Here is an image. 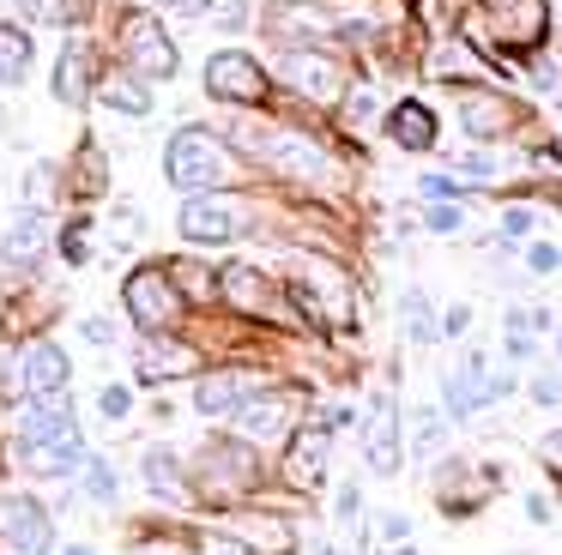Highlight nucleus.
Segmentation results:
<instances>
[{
    "mask_svg": "<svg viewBox=\"0 0 562 555\" xmlns=\"http://www.w3.org/2000/svg\"><path fill=\"white\" fill-rule=\"evenodd\" d=\"M164 175L176 181L182 193H206L231 175V145L206 127H182L170 145H164Z\"/></svg>",
    "mask_w": 562,
    "mask_h": 555,
    "instance_id": "f257e3e1",
    "label": "nucleus"
},
{
    "mask_svg": "<svg viewBox=\"0 0 562 555\" xmlns=\"http://www.w3.org/2000/svg\"><path fill=\"white\" fill-rule=\"evenodd\" d=\"M127 314H134L146 332H164V326H176V314H182V290H176V272H164V265H139V272L127 278Z\"/></svg>",
    "mask_w": 562,
    "mask_h": 555,
    "instance_id": "f03ea898",
    "label": "nucleus"
},
{
    "mask_svg": "<svg viewBox=\"0 0 562 555\" xmlns=\"http://www.w3.org/2000/svg\"><path fill=\"white\" fill-rule=\"evenodd\" d=\"M122 55L139 79H170L176 72V43L164 36V24L151 12H127L122 19Z\"/></svg>",
    "mask_w": 562,
    "mask_h": 555,
    "instance_id": "7ed1b4c3",
    "label": "nucleus"
},
{
    "mask_svg": "<svg viewBox=\"0 0 562 555\" xmlns=\"http://www.w3.org/2000/svg\"><path fill=\"white\" fill-rule=\"evenodd\" d=\"M279 72L296 97H308V103H339L345 97V67L333 55H321V48H291V55L279 60Z\"/></svg>",
    "mask_w": 562,
    "mask_h": 555,
    "instance_id": "20e7f679",
    "label": "nucleus"
},
{
    "mask_svg": "<svg viewBox=\"0 0 562 555\" xmlns=\"http://www.w3.org/2000/svg\"><path fill=\"white\" fill-rule=\"evenodd\" d=\"M206 91L218 103H267V72L260 60H248L243 48H224V55L206 60Z\"/></svg>",
    "mask_w": 562,
    "mask_h": 555,
    "instance_id": "39448f33",
    "label": "nucleus"
},
{
    "mask_svg": "<svg viewBox=\"0 0 562 555\" xmlns=\"http://www.w3.org/2000/svg\"><path fill=\"white\" fill-rule=\"evenodd\" d=\"M0 555H49V513L25 495L0 501Z\"/></svg>",
    "mask_w": 562,
    "mask_h": 555,
    "instance_id": "423d86ee",
    "label": "nucleus"
},
{
    "mask_svg": "<svg viewBox=\"0 0 562 555\" xmlns=\"http://www.w3.org/2000/svg\"><path fill=\"white\" fill-rule=\"evenodd\" d=\"M303 302L333 326H351V284L333 260H303Z\"/></svg>",
    "mask_w": 562,
    "mask_h": 555,
    "instance_id": "0eeeda50",
    "label": "nucleus"
},
{
    "mask_svg": "<svg viewBox=\"0 0 562 555\" xmlns=\"http://www.w3.org/2000/svg\"><path fill=\"white\" fill-rule=\"evenodd\" d=\"M363 458H369V471H375V477H393V471H400V417H393V398L387 393L369 398Z\"/></svg>",
    "mask_w": 562,
    "mask_h": 555,
    "instance_id": "6e6552de",
    "label": "nucleus"
},
{
    "mask_svg": "<svg viewBox=\"0 0 562 555\" xmlns=\"http://www.w3.org/2000/svg\"><path fill=\"white\" fill-rule=\"evenodd\" d=\"M514 115H520V109L502 91H484V84L460 91V127L472 133V139H502V133H514Z\"/></svg>",
    "mask_w": 562,
    "mask_h": 555,
    "instance_id": "1a4fd4ad",
    "label": "nucleus"
},
{
    "mask_svg": "<svg viewBox=\"0 0 562 555\" xmlns=\"http://www.w3.org/2000/svg\"><path fill=\"white\" fill-rule=\"evenodd\" d=\"M19 446H49V441H61V434H79L74 429V405H67L61 393H49V398H37V405H25L19 410Z\"/></svg>",
    "mask_w": 562,
    "mask_h": 555,
    "instance_id": "9d476101",
    "label": "nucleus"
},
{
    "mask_svg": "<svg viewBox=\"0 0 562 555\" xmlns=\"http://www.w3.org/2000/svg\"><path fill=\"white\" fill-rule=\"evenodd\" d=\"M490 31L514 48L544 43V0H490Z\"/></svg>",
    "mask_w": 562,
    "mask_h": 555,
    "instance_id": "9b49d317",
    "label": "nucleus"
},
{
    "mask_svg": "<svg viewBox=\"0 0 562 555\" xmlns=\"http://www.w3.org/2000/svg\"><path fill=\"white\" fill-rule=\"evenodd\" d=\"M260 151H267V163L272 169H284V175H303V181H321L327 175V151H321L315 139H303V133H272L267 145H260Z\"/></svg>",
    "mask_w": 562,
    "mask_h": 555,
    "instance_id": "f8f14e48",
    "label": "nucleus"
},
{
    "mask_svg": "<svg viewBox=\"0 0 562 555\" xmlns=\"http://www.w3.org/2000/svg\"><path fill=\"white\" fill-rule=\"evenodd\" d=\"M291 410H296L291 393H255L236 410V429H243L248 441H279V434L291 429Z\"/></svg>",
    "mask_w": 562,
    "mask_h": 555,
    "instance_id": "ddd939ff",
    "label": "nucleus"
},
{
    "mask_svg": "<svg viewBox=\"0 0 562 555\" xmlns=\"http://www.w3.org/2000/svg\"><path fill=\"white\" fill-rule=\"evenodd\" d=\"M255 393H260V381H255V374H243V369H224V374H206V381H200L194 405L206 410V417H236V410H243Z\"/></svg>",
    "mask_w": 562,
    "mask_h": 555,
    "instance_id": "4468645a",
    "label": "nucleus"
},
{
    "mask_svg": "<svg viewBox=\"0 0 562 555\" xmlns=\"http://www.w3.org/2000/svg\"><path fill=\"white\" fill-rule=\"evenodd\" d=\"M236 205H224V200H206V193H194V200L182 205V236L188 241H231L236 236Z\"/></svg>",
    "mask_w": 562,
    "mask_h": 555,
    "instance_id": "2eb2a0df",
    "label": "nucleus"
},
{
    "mask_svg": "<svg viewBox=\"0 0 562 555\" xmlns=\"http://www.w3.org/2000/svg\"><path fill=\"white\" fill-rule=\"evenodd\" d=\"M218 290H224V302L243 308V314H279V290H272L255 265H224Z\"/></svg>",
    "mask_w": 562,
    "mask_h": 555,
    "instance_id": "dca6fc26",
    "label": "nucleus"
},
{
    "mask_svg": "<svg viewBox=\"0 0 562 555\" xmlns=\"http://www.w3.org/2000/svg\"><path fill=\"white\" fill-rule=\"evenodd\" d=\"M19 386H25L31 398H49L67 386V356L61 344H31L25 356H19Z\"/></svg>",
    "mask_w": 562,
    "mask_h": 555,
    "instance_id": "f3484780",
    "label": "nucleus"
},
{
    "mask_svg": "<svg viewBox=\"0 0 562 555\" xmlns=\"http://www.w3.org/2000/svg\"><path fill=\"white\" fill-rule=\"evenodd\" d=\"M284 477H291L296 489H321V477H327V429H303V434H291V458H284Z\"/></svg>",
    "mask_w": 562,
    "mask_h": 555,
    "instance_id": "a211bd4d",
    "label": "nucleus"
},
{
    "mask_svg": "<svg viewBox=\"0 0 562 555\" xmlns=\"http://www.w3.org/2000/svg\"><path fill=\"white\" fill-rule=\"evenodd\" d=\"M200 471H206L212 489H248V483H255V458H248V446H243V441H218V446H206Z\"/></svg>",
    "mask_w": 562,
    "mask_h": 555,
    "instance_id": "6ab92c4d",
    "label": "nucleus"
},
{
    "mask_svg": "<svg viewBox=\"0 0 562 555\" xmlns=\"http://www.w3.org/2000/svg\"><path fill=\"white\" fill-rule=\"evenodd\" d=\"M490 405V381H484V356H465L460 369L448 374V410L453 417H472V410Z\"/></svg>",
    "mask_w": 562,
    "mask_h": 555,
    "instance_id": "aec40b11",
    "label": "nucleus"
},
{
    "mask_svg": "<svg viewBox=\"0 0 562 555\" xmlns=\"http://www.w3.org/2000/svg\"><path fill=\"white\" fill-rule=\"evenodd\" d=\"M43 241H49V217L31 205V212L13 217V229H7V248H0V253H7L13 265H31V260L43 253Z\"/></svg>",
    "mask_w": 562,
    "mask_h": 555,
    "instance_id": "412c9836",
    "label": "nucleus"
},
{
    "mask_svg": "<svg viewBox=\"0 0 562 555\" xmlns=\"http://www.w3.org/2000/svg\"><path fill=\"white\" fill-rule=\"evenodd\" d=\"M25 465L37 471V477H67V471H86V441H79V434H61V441H49V446H31Z\"/></svg>",
    "mask_w": 562,
    "mask_h": 555,
    "instance_id": "4be33fe9",
    "label": "nucleus"
},
{
    "mask_svg": "<svg viewBox=\"0 0 562 555\" xmlns=\"http://www.w3.org/2000/svg\"><path fill=\"white\" fill-rule=\"evenodd\" d=\"M194 369V350L188 344H170V338H146L139 344V374L146 381H170V374H188Z\"/></svg>",
    "mask_w": 562,
    "mask_h": 555,
    "instance_id": "5701e85b",
    "label": "nucleus"
},
{
    "mask_svg": "<svg viewBox=\"0 0 562 555\" xmlns=\"http://www.w3.org/2000/svg\"><path fill=\"white\" fill-rule=\"evenodd\" d=\"M86 91H91V55L79 43H67L61 60H55V97L61 103H86Z\"/></svg>",
    "mask_w": 562,
    "mask_h": 555,
    "instance_id": "b1692460",
    "label": "nucleus"
},
{
    "mask_svg": "<svg viewBox=\"0 0 562 555\" xmlns=\"http://www.w3.org/2000/svg\"><path fill=\"white\" fill-rule=\"evenodd\" d=\"M393 139H400L405 151H429V145H436V115H429L424 103H400L393 109Z\"/></svg>",
    "mask_w": 562,
    "mask_h": 555,
    "instance_id": "393cba45",
    "label": "nucleus"
},
{
    "mask_svg": "<svg viewBox=\"0 0 562 555\" xmlns=\"http://www.w3.org/2000/svg\"><path fill=\"white\" fill-rule=\"evenodd\" d=\"M103 103L122 109V115H151V91L134 72H110V79H103Z\"/></svg>",
    "mask_w": 562,
    "mask_h": 555,
    "instance_id": "a878e982",
    "label": "nucleus"
},
{
    "mask_svg": "<svg viewBox=\"0 0 562 555\" xmlns=\"http://www.w3.org/2000/svg\"><path fill=\"white\" fill-rule=\"evenodd\" d=\"M31 72V36L19 24H0V84H19Z\"/></svg>",
    "mask_w": 562,
    "mask_h": 555,
    "instance_id": "bb28decb",
    "label": "nucleus"
},
{
    "mask_svg": "<svg viewBox=\"0 0 562 555\" xmlns=\"http://www.w3.org/2000/svg\"><path fill=\"white\" fill-rule=\"evenodd\" d=\"M146 483L158 495H170V501H182V495H188L182 465H176V453H164V446H151V453H146Z\"/></svg>",
    "mask_w": 562,
    "mask_h": 555,
    "instance_id": "cd10ccee",
    "label": "nucleus"
},
{
    "mask_svg": "<svg viewBox=\"0 0 562 555\" xmlns=\"http://www.w3.org/2000/svg\"><path fill=\"white\" fill-rule=\"evenodd\" d=\"M19 12L37 24H79L91 12V0H19Z\"/></svg>",
    "mask_w": 562,
    "mask_h": 555,
    "instance_id": "c85d7f7f",
    "label": "nucleus"
},
{
    "mask_svg": "<svg viewBox=\"0 0 562 555\" xmlns=\"http://www.w3.org/2000/svg\"><path fill=\"white\" fill-rule=\"evenodd\" d=\"M243 531H248V537L260 543V550H272V555H291V550H296V537H291V525H284V519L248 513V519H243Z\"/></svg>",
    "mask_w": 562,
    "mask_h": 555,
    "instance_id": "c756f323",
    "label": "nucleus"
},
{
    "mask_svg": "<svg viewBox=\"0 0 562 555\" xmlns=\"http://www.w3.org/2000/svg\"><path fill=\"white\" fill-rule=\"evenodd\" d=\"M405 332L417 338V344H429V338H436V320H429V302H424V290H405Z\"/></svg>",
    "mask_w": 562,
    "mask_h": 555,
    "instance_id": "7c9ffc66",
    "label": "nucleus"
},
{
    "mask_svg": "<svg viewBox=\"0 0 562 555\" xmlns=\"http://www.w3.org/2000/svg\"><path fill=\"white\" fill-rule=\"evenodd\" d=\"M86 489H91V501H115V471L103 458H86Z\"/></svg>",
    "mask_w": 562,
    "mask_h": 555,
    "instance_id": "2f4dec72",
    "label": "nucleus"
},
{
    "mask_svg": "<svg viewBox=\"0 0 562 555\" xmlns=\"http://www.w3.org/2000/svg\"><path fill=\"white\" fill-rule=\"evenodd\" d=\"M279 24H284V31H327V12H315V7H284Z\"/></svg>",
    "mask_w": 562,
    "mask_h": 555,
    "instance_id": "473e14b6",
    "label": "nucleus"
},
{
    "mask_svg": "<svg viewBox=\"0 0 562 555\" xmlns=\"http://www.w3.org/2000/svg\"><path fill=\"white\" fill-rule=\"evenodd\" d=\"M429 229H441V236H453V229H460V205L453 200H441V205H429V217H424Z\"/></svg>",
    "mask_w": 562,
    "mask_h": 555,
    "instance_id": "72a5a7b5",
    "label": "nucleus"
},
{
    "mask_svg": "<svg viewBox=\"0 0 562 555\" xmlns=\"http://www.w3.org/2000/svg\"><path fill=\"white\" fill-rule=\"evenodd\" d=\"M127 405H134V398H127V386H103V398H98V410L110 422H122L127 417Z\"/></svg>",
    "mask_w": 562,
    "mask_h": 555,
    "instance_id": "f704fd0d",
    "label": "nucleus"
},
{
    "mask_svg": "<svg viewBox=\"0 0 562 555\" xmlns=\"http://www.w3.org/2000/svg\"><path fill=\"white\" fill-rule=\"evenodd\" d=\"M436 446H441V417L424 410V417H417V453H436Z\"/></svg>",
    "mask_w": 562,
    "mask_h": 555,
    "instance_id": "c9c22d12",
    "label": "nucleus"
},
{
    "mask_svg": "<svg viewBox=\"0 0 562 555\" xmlns=\"http://www.w3.org/2000/svg\"><path fill=\"white\" fill-rule=\"evenodd\" d=\"M79 163H86V169H79V188H86V193H98V188H103V157L86 145V157H79Z\"/></svg>",
    "mask_w": 562,
    "mask_h": 555,
    "instance_id": "e433bc0d",
    "label": "nucleus"
},
{
    "mask_svg": "<svg viewBox=\"0 0 562 555\" xmlns=\"http://www.w3.org/2000/svg\"><path fill=\"white\" fill-rule=\"evenodd\" d=\"M453 169H460V175H477V181H484V175H496V163H490L484 151H460V163H453Z\"/></svg>",
    "mask_w": 562,
    "mask_h": 555,
    "instance_id": "4c0bfd02",
    "label": "nucleus"
},
{
    "mask_svg": "<svg viewBox=\"0 0 562 555\" xmlns=\"http://www.w3.org/2000/svg\"><path fill=\"white\" fill-rule=\"evenodd\" d=\"M526 265H532V272H557V265H562V253L550 248V241H538V248L526 253Z\"/></svg>",
    "mask_w": 562,
    "mask_h": 555,
    "instance_id": "58836bf2",
    "label": "nucleus"
},
{
    "mask_svg": "<svg viewBox=\"0 0 562 555\" xmlns=\"http://www.w3.org/2000/svg\"><path fill=\"white\" fill-rule=\"evenodd\" d=\"M526 229H532V212H526V205L502 212V236H526Z\"/></svg>",
    "mask_w": 562,
    "mask_h": 555,
    "instance_id": "ea45409f",
    "label": "nucleus"
},
{
    "mask_svg": "<svg viewBox=\"0 0 562 555\" xmlns=\"http://www.w3.org/2000/svg\"><path fill=\"white\" fill-rule=\"evenodd\" d=\"M532 398H538V405H557V398H562V381H557V374H538V381H532Z\"/></svg>",
    "mask_w": 562,
    "mask_h": 555,
    "instance_id": "a19ab883",
    "label": "nucleus"
},
{
    "mask_svg": "<svg viewBox=\"0 0 562 555\" xmlns=\"http://www.w3.org/2000/svg\"><path fill=\"white\" fill-rule=\"evenodd\" d=\"M164 12H176V19H200V12L212 7V0H158Z\"/></svg>",
    "mask_w": 562,
    "mask_h": 555,
    "instance_id": "79ce46f5",
    "label": "nucleus"
},
{
    "mask_svg": "<svg viewBox=\"0 0 562 555\" xmlns=\"http://www.w3.org/2000/svg\"><path fill=\"white\" fill-rule=\"evenodd\" d=\"M61 248H67V260L79 265V260H86V229L74 224V229H67V236H61Z\"/></svg>",
    "mask_w": 562,
    "mask_h": 555,
    "instance_id": "37998d69",
    "label": "nucleus"
},
{
    "mask_svg": "<svg viewBox=\"0 0 562 555\" xmlns=\"http://www.w3.org/2000/svg\"><path fill=\"white\" fill-rule=\"evenodd\" d=\"M206 555H248V543H236V537H206Z\"/></svg>",
    "mask_w": 562,
    "mask_h": 555,
    "instance_id": "c03bdc74",
    "label": "nucleus"
},
{
    "mask_svg": "<svg viewBox=\"0 0 562 555\" xmlns=\"http://www.w3.org/2000/svg\"><path fill=\"white\" fill-rule=\"evenodd\" d=\"M176 278H182V284H194V296H212V278H206V272H194V265H182Z\"/></svg>",
    "mask_w": 562,
    "mask_h": 555,
    "instance_id": "a18cd8bd",
    "label": "nucleus"
},
{
    "mask_svg": "<svg viewBox=\"0 0 562 555\" xmlns=\"http://www.w3.org/2000/svg\"><path fill=\"white\" fill-rule=\"evenodd\" d=\"M369 115H375V97H351V127H363Z\"/></svg>",
    "mask_w": 562,
    "mask_h": 555,
    "instance_id": "49530a36",
    "label": "nucleus"
},
{
    "mask_svg": "<svg viewBox=\"0 0 562 555\" xmlns=\"http://www.w3.org/2000/svg\"><path fill=\"white\" fill-rule=\"evenodd\" d=\"M25 188H31V200H49V169H31Z\"/></svg>",
    "mask_w": 562,
    "mask_h": 555,
    "instance_id": "de8ad7c7",
    "label": "nucleus"
},
{
    "mask_svg": "<svg viewBox=\"0 0 562 555\" xmlns=\"http://www.w3.org/2000/svg\"><path fill=\"white\" fill-rule=\"evenodd\" d=\"M381 537L400 543V537H405V519H400V513H381Z\"/></svg>",
    "mask_w": 562,
    "mask_h": 555,
    "instance_id": "09e8293b",
    "label": "nucleus"
},
{
    "mask_svg": "<svg viewBox=\"0 0 562 555\" xmlns=\"http://www.w3.org/2000/svg\"><path fill=\"white\" fill-rule=\"evenodd\" d=\"M424 193H429V200H453V181H441V175H429V181H424Z\"/></svg>",
    "mask_w": 562,
    "mask_h": 555,
    "instance_id": "8fccbe9b",
    "label": "nucleus"
},
{
    "mask_svg": "<svg viewBox=\"0 0 562 555\" xmlns=\"http://www.w3.org/2000/svg\"><path fill=\"white\" fill-rule=\"evenodd\" d=\"M86 338L91 344H110V320H86Z\"/></svg>",
    "mask_w": 562,
    "mask_h": 555,
    "instance_id": "3c124183",
    "label": "nucleus"
},
{
    "mask_svg": "<svg viewBox=\"0 0 562 555\" xmlns=\"http://www.w3.org/2000/svg\"><path fill=\"white\" fill-rule=\"evenodd\" d=\"M544 458H550V465H562V429L544 434Z\"/></svg>",
    "mask_w": 562,
    "mask_h": 555,
    "instance_id": "603ef678",
    "label": "nucleus"
},
{
    "mask_svg": "<svg viewBox=\"0 0 562 555\" xmlns=\"http://www.w3.org/2000/svg\"><path fill=\"white\" fill-rule=\"evenodd\" d=\"M139 555H176V550H170V543H146Z\"/></svg>",
    "mask_w": 562,
    "mask_h": 555,
    "instance_id": "864d4df0",
    "label": "nucleus"
},
{
    "mask_svg": "<svg viewBox=\"0 0 562 555\" xmlns=\"http://www.w3.org/2000/svg\"><path fill=\"white\" fill-rule=\"evenodd\" d=\"M67 555H91V550H67Z\"/></svg>",
    "mask_w": 562,
    "mask_h": 555,
    "instance_id": "5fc2aeb1",
    "label": "nucleus"
},
{
    "mask_svg": "<svg viewBox=\"0 0 562 555\" xmlns=\"http://www.w3.org/2000/svg\"><path fill=\"white\" fill-rule=\"evenodd\" d=\"M393 555H417V550H393Z\"/></svg>",
    "mask_w": 562,
    "mask_h": 555,
    "instance_id": "6e6d98bb",
    "label": "nucleus"
},
{
    "mask_svg": "<svg viewBox=\"0 0 562 555\" xmlns=\"http://www.w3.org/2000/svg\"><path fill=\"white\" fill-rule=\"evenodd\" d=\"M557 344H562V338H557Z\"/></svg>",
    "mask_w": 562,
    "mask_h": 555,
    "instance_id": "4d7b16f0",
    "label": "nucleus"
}]
</instances>
